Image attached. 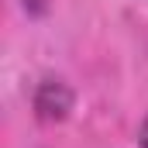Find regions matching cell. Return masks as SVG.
<instances>
[{
  "label": "cell",
  "instance_id": "1",
  "mask_svg": "<svg viewBox=\"0 0 148 148\" xmlns=\"http://www.w3.org/2000/svg\"><path fill=\"white\" fill-rule=\"evenodd\" d=\"M73 103H76L73 86L59 76H45L31 93V110L41 124H62L73 114Z\"/></svg>",
  "mask_w": 148,
  "mask_h": 148
},
{
  "label": "cell",
  "instance_id": "3",
  "mask_svg": "<svg viewBox=\"0 0 148 148\" xmlns=\"http://www.w3.org/2000/svg\"><path fill=\"white\" fill-rule=\"evenodd\" d=\"M141 148H148V114H145V121H141Z\"/></svg>",
  "mask_w": 148,
  "mask_h": 148
},
{
  "label": "cell",
  "instance_id": "2",
  "mask_svg": "<svg viewBox=\"0 0 148 148\" xmlns=\"http://www.w3.org/2000/svg\"><path fill=\"white\" fill-rule=\"evenodd\" d=\"M21 10H24L28 17H41V14L48 10V0H21Z\"/></svg>",
  "mask_w": 148,
  "mask_h": 148
}]
</instances>
